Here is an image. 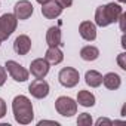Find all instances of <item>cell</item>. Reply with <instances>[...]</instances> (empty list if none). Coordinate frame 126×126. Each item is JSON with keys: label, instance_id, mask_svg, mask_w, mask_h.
<instances>
[{"label": "cell", "instance_id": "cell-26", "mask_svg": "<svg viewBox=\"0 0 126 126\" xmlns=\"http://www.w3.org/2000/svg\"><path fill=\"white\" fill-rule=\"evenodd\" d=\"M37 3H40V5H45V3H47V2H50V0H36Z\"/></svg>", "mask_w": 126, "mask_h": 126}, {"label": "cell", "instance_id": "cell-8", "mask_svg": "<svg viewBox=\"0 0 126 126\" xmlns=\"http://www.w3.org/2000/svg\"><path fill=\"white\" fill-rule=\"evenodd\" d=\"M49 68H50V64L45 58H36L30 64V73L34 79H45L49 73Z\"/></svg>", "mask_w": 126, "mask_h": 126}, {"label": "cell", "instance_id": "cell-5", "mask_svg": "<svg viewBox=\"0 0 126 126\" xmlns=\"http://www.w3.org/2000/svg\"><path fill=\"white\" fill-rule=\"evenodd\" d=\"M5 68L8 71V74L18 83H22V82H27L28 80V76H30V71L22 67L21 64H18L16 61L14 59H9L6 61V64H5Z\"/></svg>", "mask_w": 126, "mask_h": 126}, {"label": "cell", "instance_id": "cell-3", "mask_svg": "<svg viewBox=\"0 0 126 126\" xmlns=\"http://www.w3.org/2000/svg\"><path fill=\"white\" fill-rule=\"evenodd\" d=\"M18 18L14 14H3L0 16V42H5L16 30Z\"/></svg>", "mask_w": 126, "mask_h": 126}, {"label": "cell", "instance_id": "cell-22", "mask_svg": "<svg viewBox=\"0 0 126 126\" xmlns=\"http://www.w3.org/2000/svg\"><path fill=\"white\" fill-rule=\"evenodd\" d=\"M55 2L62 8V9H67V8H71L73 5V0H55Z\"/></svg>", "mask_w": 126, "mask_h": 126}, {"label": "cell", "instance_id": "cell-23", "mask_svg": "<svg viewBox=\"0 0 126 126\" xmlns=\"http://www.w3.org/2000/svg\"><path fill=\"white\" fill-rule=\"evenodd\" d=\"M6 102H5V99L3 98H0V119L2 117H5L6 116Z\"/></svg>", "mask_w": 126, "mask_h": 126}, {"label": "cell", "instance_id": "cell-14", "mask_svg": "<svg viewBox=\"0 0 126 126\" xmlns=\"http://www.w3.org/2000/svg\"><path fill=\"white\" fill-rule=\"evenodd\" d=\"M102 85L110 89V91H117L120 86H122V77L117 74V73H107L105 76H102Z\"/></svg>", "mask_w": 126, "mask_h": 126}, {"label": "cell", "instance_id": "cell-10", "mask_svg": "<svg viewBox=\"0 0 126 126\" xmlns=\"http://www.w3.org/2000/svg\"><path fill=\"white\" fill-rule=\"evenodd\" d=\"M14 50L16 55H27L31 50V39L27 34H19L14 42Z\"/></svg>", "mask_w": 126, "mask_h": 126}, {"label": "cell", "instance_id": "cell-27", "mask_svg": "<svg viewBox=\"0 0 126 126\" xmlns=\"http://www.w3.org/2000/svg\"><path fill=\"white\" fill-rule=\"evenodd\" d=\"M117 2H119V3H125V2H126V0H117Z\"/></svg>", "mask_w": 126, "mask_h": 126}, {"label": "cell", "instance_id": "cell-25", "mask_svg": "<svg viewBox=\"0 0 126 126\" xmlns=\"http://www.w3.org/2000/svg\"><path fill=\"white\" fill-rule=\"evenodd\" d=\"M125 19H126V14L123 12V14L120 15V18H119V22H120V30H122V31H125Z\"/></svg>", "mask_w": 126, "mask_h": 126}, {"label": "cell", "instance_id": "cell-28", "mask_svg": "<svg viewBox=\"0 0 126 126\" xmlns=\"http://www.w3.org/2000/svg\"><path fill=\"white\" fill-rule=\"evenodd\" d=\"M0 43H2V42H0Z\"/></svg>", "mask_w": 126, "mask_h": 126}, {"label": "cell", "instance_id": "cell-24", "mask_svg": "<svg viewBox=\"0 0 126 126\" xmlns=\"http://www.w3.org/2000/svg\"><path fill=\"white\" fill-rule=\"evenodd\" d=\"M113 122L110 120V119H105V117H99L98 120H96V126H101V125H111Z\"/></svg>", "mask_w": 126, "mask_h": 126}, {"label": "cell", "instance_id": "cell-20", "mask_svg": "<svg viewBox=\"0 0 126 126\" xmlns=\"http://www.w3.org/2000/svg\"><path fill=\"white\" fill-rule=\"evenodd\" d=\"M117 64H119V67L122 70H126V53L125 52L119 53V56H117Z\"/></svg>", "mask_w": 126, "mask_h": 126}, {"label": "cell", "instance_id": "cell-16", "mask_svg": "<svg viewBox=\"0 0 126 126\" xmlns=\"http://www.w3.org/2000/svg\"><path fill=\"white\" fill-rule=\"evenodd\" d=\"M79 105L82 107H94L96 99H95V95L91 92V91H79L77 92V101H76Z\"/></svg>", "mask_w": 126, "mask_h": 126}, {"label": "cell", "instance_id": "cell-19", "mask_svg": "<svg viewBox=\"0 0 126 126\" xmlns=\"http://www.w3.org/2000/svg\"><path fill=\"white\" fill-rule=\"evenodd\" d=\"M92 123H94V120H92L91 114H88V113L79 114V117H77V125L79 126H92Z\"/></svg>", "mask_w": 126, "mask_h": 126}, {"label": "cell", "instance_id": "cell-6", "mask_svg": "<svg viewBox=\"0 0 126 126\" xmlns=\"http://www.w3.org/2000/svg\"><path fill=\"white\" fill-rule=\"evenodd\" d=\"M58 80H59V83L64 88H74V86L79 85L80 74L73 67H64L58 73Z\"/></svg>", "mask_w": 126, "mask_h": 126}, {"label": "cell", "instance_id": "cell-1", "mask_svg": "<svg viewBox=\"0 0 126 126\" xmlns=\"http://www.w3.org/2000/svg\"><path fill=\"white\" fill-rule=\"evenodd\" d=\"M123 14V8L119 3H107L101 5L95 11V25L98 27H108L119 21L120 15Z\"/></svg>", "mask_w": 126, "mask_h": 126}, {"label": "cell", "instance_id": "cell-12", "mask_svg": "<svg viewBox=\"0 0 126 126\" xmlns=\"http://www.w3.org/2000/svg\"><path fill=\"white\" fill-rule=\"evenodd\" d=\"M62 9L55 0H50V2H47V3H45V5H42V15L46 18V19H55V18H58L61 14H62Z\"/></svg>", "mask_w": 126, "mask_h": 126}, {"label": "cell", "instance_id": "cell-13", "mask_svg": "<svg viewBox=\"0 0 126 126\" xmlns=\"http://www.w3.org/2000/svg\"><path fill=\"white\" fill-rule=\"evenodd\" d=\"M45 59L50 65H58L64 61V53L59 49V46H49L45 53Z\"/></svg>", "mask_w": 126, "mask_h": 126}, {"label": "cell", "instance_id": "cell-21", "mask_svg": "<svg viewBox=\"0 0 126 126\" xmlns=\"http://www.w3.org/2000/svg\"><path fill=\"white\" fill-rule=\"evenodd\" d=\"M6 79H8V71L5 67L0 65V88H2L5 83H6Z\"/></svg>", "mask_w": 126, "mask_h": 126}, {"label": "cell", "instance_id": "cell-4", "mask_svg": "<svg viewBox=\"0 0 126 126\" xmlns=\"http://www.w3.org/2000/svg\"><path fill=\"white\" fill-rule=\"evenodd\" d=\"M55 110L62 117H71L77 113V102L70 96H59L55 101Z\"/></svg>", "mask_w": 126, "mask_h": 126}, {"label": "cell", "instance_id": "cell-9", "mask_svg": "<svg viewBox=\"0 0 126 126\" xmlns=\"http://www.w3.org/2000/svg\"><path fill=\"white\" fill-rule=\"evenodd\" d=\"M34 12V6L31 5V2L28 0H19L14 6V15L19 19V21H25L28 19Z\"/></svg>", "mask_w": 126, "mask_h": 126}, {"label": "cell", "instance_id": "cell-17", "mask_svg": "<svg viewBox=\"0 0 126 126\" xmlns=\"http://www.w3.org/2000/svg\"><path fill=\"white\" fill-rule=\"evenodd\" d=\"M85 82L91 88H99L102 85V74L96 70H88L85 74Z\"/></svg>", "mask_w": 126, "mask_h": 126}, {"label": "cell", "instance_id": "cell-18", "mask_svg": "<svg viewBox=\"0 0 126 126\" xmlns=\"http://www.w3.org/2000/svg\"><path fill=\"white\" fill-rule=\"evenodd\" d=\"M99 56V49L96 46H92V45H88V46H83L80 49V58L83 61H95L98 59Z\"/></svg>", "mask_w": 126, "mask_h": 126}, {"label": "cell", "instance_id": "cell-15", "mask_svg": "<svg viewBox=\"0 0 126 126\" xmlns=\"http://www.w3.org/2000/svg\"><path fill=\"white\" fill-rule=\"evenodd\" d=\"M46 43L47 46H61L62 45V34L58 27H49L46 31Z\"/></svg>", "mask_w": 126, "mask_h": 126}, {"label": "cell", "instance_id": "cell-11", "mask_svg": "<svg viewBox=\"0 0 126 126\" xmlns=\"http://www.w3.org/2000/svg\"><path fill=\"white\" fill-rule=\"evenodd\" d=\"M79 34L86 42H94L96 39V25L91 21H82L79 25Z\"/></svg>", "mask_w": 126, "mask_h": 126}, {"label": "cell", "instance_id": "cell-7", "mask_svg": "<svg viewBox=\"0 0 126 126\" xmlns=\"http://www.w3.org/2000/svg\"><path fill=\"white\" fill-rule=\"evenodd\" d=\"M49 91H50L49 83H47L45 79H34V80L30 83V86H28V92H30L31 96L36 98V99H43V98H46V96L49 95Z\"/></svg>", "mask_w": 126, "mask_h": 126}, {"label": "cell", "instance_id": "cell-2", "mask_svg": "<svg viewBox=\"0 0 126 126\" xmlns=\"http://www.w3.org/2000/svg\"><path fill=\"white\" fill-rule=\"evenodd\" d=\"M12 113L19 125L31 123L34 119V110L30 98L25 95H16L12 101Z\"/></svg>", "mask_w": 126, "mask_h": 126}]
</instances>
